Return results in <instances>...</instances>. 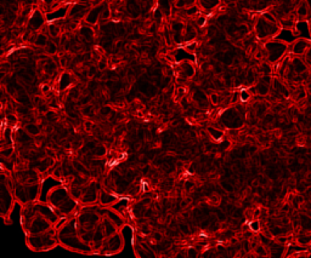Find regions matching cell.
I'll list each match as a JSON object with an SVG mask.
<instances>
[{"label":"cell","instance_id":"6da1fadb","mask_svg":"<svg viewBox=\"0 0 311 258\" xmlns=\"http://www.w3.org/2000/svg\"><path fill=\"white\" fill-rule=\"evenodd\" d=\"M266 50L269 53V60L271 62H275L280 60L284 55L286 50H287V44L283 41H270L266 44Z\"/></svg>","mask_w":311,"mask_h":258},{"label":"cell","instance_id":"7a4b0ae2","mask_svg":"<svg viewBox=\"0 0 311 258\" xmlns=\"http://www.w3.org/2000/svg\"><path fill=\"white\" fill-rule=\"evenodd\" d=\"M309 49H310L309 39L299 38V39H297L293 43L292 52H293V53H295V55H303V53H305Z\"/></svg>","mask_w":311,"mask_h":258},{"label":"cell","instance_id":"3957f363","mask_svg":"<svg viewBox=\"0 0 311 258\" xmlns=\"http://www.w3.org/2000/svg\"><path fill=\"white\" fill-rule=\"evenodd\" d=\"M247 224L249 225V229L252 231H259L260 230V222L258 219L249 221V222H247Z\"/></svg>","mask_w":311,"mask_h":258},{"label":"cell","instance_id":"277c9868","mask_svg":"<svg viewBox=\"0 0 311 258\" xmlns=\"http://www.w3.org/2000/svg\"><path fill=\"white\" fill-rule=\"evenodd\" d=\"M307 9H309V6L306 4V1H304L300 6H299V9H298V15L300 16V17H305V16L307 15Z\"/></svg>","mask_w":311,"mask_h":258},{"label":"cell","instance_id":"5b68a950","mask_svg":"<svg viewBox=\"0 0 311 258\" xmlns=\"http://www.w3.org/2000/svg\"><path fill=\"white\" fill-rule=\"evenodd\" d=\"M249 98H250V95L247 91H245V88H242V91L240 93V101L243 102V103H245Z\"/></svg>","mask_w":311,"mask_h":258},{"label":"cell","instance_id":"8992f818","mask_svg":"<svg viewBox=\"0 0 311 258\" xmlns=\"http://www.w3.org/2000/svg\"><path fill=\"white\" fill-rule=\"evenodd\" d=\"M211 102L214 103V104L218 103V95H215V93H213V95H211Z\"/></svg>","mask_w":311,"mask_h":258},{"label":"cell","instance_id":"52a82bcc","mask_svg":"<svg viewBox=\"0 0 311 258\" xmlns=\"http://www.w3.org/2000/svg\"><path fill=\"white\" fill-rule=\"evenodd\" d=\"M181 230L185 231V233H189V229H187L186 225H181Z\"/></svg>","mask_w":311,"mask_h":258},{"label":"cell","instance_id":"ba28073f","mask_svg":"<svg viewBox=\"0 0 311 258\" xmlns=\"http://www.w3.org/2000/svg\"><path fill=\"white\" fill-rule=\"evenodd\" d=\"M310 246H311V244H310Z\"/></svg>","mask_w":311,"mask_h":258}]
</instances>
